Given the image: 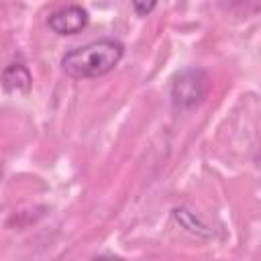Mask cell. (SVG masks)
Segmentation results:
<instances>
[{
	"instance_id": "6da1fadb",
	"label": "cell",
	"mask_w": 261,
	"mask_h": 261,
	"mask_svg": "<svg viewBox=\"0 0 261 261\" xmlns=\"http://www.w3.org/2000/svg\"><path fill=\"white\" fill-rule=\"evenodd\" d=\"M124 57V45L118 39H98L69 49L61 57V69L75 80L100 77L110 73Z\"/></svg>"
},
{
	"instance_id": "7a4b0ae2",
	"label": "cell",
	"mask_w": 261,
	"mask_h": 261,
	"mask_svg": "<svg viewBox=\"0 0 261 261\" xmlns=\"http://www.w3.org/2000/svg\"><path fill=\"white\" fill-rule=\"evenodd\" d=\"M208 94V75L200 67H188L173 75L171 80V102L175 108H194Z\"/></svg>"
},
{
	"instance_id": "3957f363",
	"label": "cell",
	"mask_w": 261,
	"mask_h": 261,
	"mask_svg": "<svg viewBox=\"0 0 261 261\" xmlns=\"http://www.w3.org/2000/svg\"><path fill=\"white\" fill-rule=\"evenodd\" d=\"M88 20H90V14L86 8L77 6V4H69V6H63L55 12L49 14L47 18V27L55 33V35H75L80 31H84L88 27Z\"/></svg>"
},
{
	"instance_id": "277c9868",
	"label": "cell",
	"mask_w": 261,
	"mask_h": 261,
	"mask_svg": "<svg viewBox=\"0 0 261 261\" xmlns=\"http://www.w3.org/2000/svg\"><path fill=\"white\" fill-rule=\"evenodd\" d=\"M33 86V75L29 67L20 61L10 63L2 71V88L6 94H27Z\"/></svg>"
},
{
	"instance_id": "5b68a950",
	"label": "cell",
	"mask_w": 261,
	"mask_h": 261,
	"mask_svg": "<svg viewBox=\"0 0 261 261\" xmlns=\"http://www.w3.org/2000/svg\"><path fill=\"white\" fill-rule=\"evenodd\" d=\"M173 218H175L184 228H188L190 232L200 234V237H210V230H208L190 210H186V208H175V210H173Z\"/></svg>"
},
{
	"instance_id": "8992f818",
	"label": "cell",
	"mask_w": 261,
	"mask_h": 261,
	"mask_svg": "<svg viewBox=\"0 0 261 261\" xmlns=\"http://www.w3.org/2000/svg\"><path fill=\"white\" fill-rule=\"evenodd\" d=\"M130 4H133L135 12H137L139 16H147V14H151V12L155 10L157 0H130Z\"/></svg>"
}]
</instances>
